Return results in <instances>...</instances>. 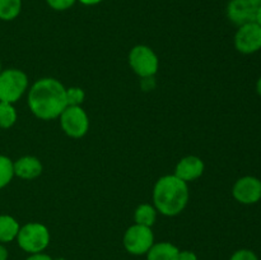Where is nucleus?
<instances>
[{
  "label": "nucleus",
  "mask_w": 261,
  "mask_h": 260,
  "mask_svg": "<svg viewBox=\"0 0 261 260\" xmlns=\"http://www.w3.org/2000/svg\"><path fill=\"white\" fill-rule=\"evenodd\" d=\"M249 2L251 3V4L254 5V7H256V8L261 7V0H249Z\"/></svg>",
  "instance_id": "28"
},
{
  "label": "nucleus",
  "mask_w": 261,
  "mask_h": 260,
  "mask_svg": "<svg viewBox=\"0 0 261 260\" xmlns=\"http://www.w3.org/2000/svg\"><path fill=\"white\" fill-rule=\"evenodd\" d=\"M76 0H46V4L56 12H64L73 7Z\"/></svg>",
  "instance_id": "20"
},
{
  "label": "nucleus",
  "mask_w": 261,
  "mask_h": 260,
  "mask_svg": "<svg viewBox=\"0 0 261 260\" xmlns=\"http://www.w3.org/2000/svg\"><path fill=\"white\" fill-rule=\"evenodd\" d=\"M157 209L153 204L143 203L137 206L134 212V222L137 224L145 227H152L157 219Z\"/></svg>",
  "instance_id": "15"
},
{
  "label": "nucleus",
  "mask_w": 261,
  "mask_h": 260,
  "mask_svg": "<svg viewBox=\"0 0 261 260\" xmlns=\"http://www.w3.org/2000/svg\"><path fill=\"white\" fill-rule=\"evenodd\" d=\"M76 2L81 3L82 5H86V7H94V5L101 4L103 0H76Z\"/></svg>",
  "instance_id": "24"
},
{
  "label": "nucleus",
  "mask_w": 261,
  "mask_h": 260,
  "mask_svg": "<svg viewBox=\"0 0 261 260\" xmlns=\"http://www.w3.org/2000/svg\"><path fill=\"white\" fill-rule=\"evenodd\" d=\"M255 22L261 27V7L256 9V17H255Z\"/></svg>",
  "instance_id": "26"
},
{
  "label": "nucleus",
  "mask_w": 261,
  "mask_h": 260,
  "mask_svg": "<svg viewBox=\"0 0 261 260\" xmlns=\"http://www.w3.org/2000/svg\"><path fill=\"white\" fill-rule=\"evenodd\" d=\"M28 91V75L17 68L0 71V101L13 103L19 101Z\"/></svg>",
  "instance_id": "4"
},
{
  "label": "nucleus",
  "mask_w": 261,
  "mask_h": 260,
  "mask_svg": "<svg viewBox=\"0 0 261 260\" xmlns=\"http://www.w3.org/2000/svg\"><path fill=\"white\" fill-rule=\"evenodd\" d=\"M28 107L37 119L55 120L68 106L66 87L58 79L41 78L28 89Z\"/></svg>",
  "instance_id": "1"
},
{
  "label": "nucleus",
  "mask_w": 261,
  "mask_h": 260,
  "mask_svg": "<svg viewBox=\"0 0 261 260\" xmlns=\"http://www.w3.org/2000/svg\"><path fill=\"white\" fill-rule=\"evenodd\" d=\"M178 260H198V256L194 251L190 250H182L178 254Z\"/></svg>",
  "instance_id": "22"
},
{
  "label": "nucleus",
  "mask_w": 261,
  "mask_h": 260,
  "mask_svg": "<svg viewBox=\"0 0 261 260\" xmlns=\"http://www.w3.org/2000/svg\"><path fill=\"white\" fill-rule=\"evenodd\" d=\"M13 168L14 176L27 181L40 177L43 171L42 162L35 155H23L17 161H13Z\"/></svg>",
  "instance_id": "12"
},
{
  "label": "nucleus",
  "mask_w": 261,
  "mask_h": 260,
  "mask_svg": "<svg viewBox=\"0 0 261 260\" xmlns=\"http://www.w3.org/2000/svg\"><path fill=\"white\" fill-rule=\"evenodd\" d=\"M18 120V112L14 105L0 101V127L9 129L14 126Z\"/></svg>",
  "instance_id": "17"
},
{
  "label": "nucleus",
  "mask_w": 261,
  "mask_h": 260,
  "mask_svg": "<svg viewBox=\"0 0 261 260\" xmlns=\"http://www.w3.org/2000/svg\"><path fill=\"white\" fill-rule=\"evenodd\" d=\"M3 69H2V61H0V71H2Z\"/></svg>",
  "instance_id": "30"
},
{
  "label": "nucleus",
  "mask_w": 261,
  "mask_h": 260,
  "mask_svg": "<svg viewBox=\"0 0 261 260\" xmlns=\"http://www.w3.org/2000/svg\"><path fill=\"white\" fill-rule=\"evenodd\" d=\"M256 9L257 8L254 7L249 0H229L227 5V17L233 24L240 27L255 22Z\"/></svg>",
  "instance_id": "11"
},
{
  "label": "nucleus",
  "mask_w": 261,
  "mask_h": 260,
  "mask_svg": "<svg viewBox=\"0 0 261 260\" xmlns=\"http://www.w3.org/2000/svg\"><path fill=\"white\" fill-rule=\"evenodd\" d=\"M234 47L245 55H250L261 48V27L256 22L240 25L234 35Z\"/></svg>",
  "instance_id": "8"
},
{
  "label": "nucleus",
  "mask_w": 261,
  "mask_h": 260,
  "mask_svg": "<svg viewBox=\"0 0 261 260\" xmlns=\"http://www.w3.org/2000/svg\"><path fill=\"white\" fill-rule=\"evenodd\" d=\"M125 250L132 255H145L154 244V235L152 227L140 226L134 223L125 231L122 239Z\"/></svg>",
  "instance_id": "7"
},
{
  "label": "nucleus",
  "mask_w": 261,
  "mask_h": 260,
  "mask_svg": "<svg viewBox=\"0 0 261 260\" xmlns=\"http://www.w3.org/2000/svg\"><path fill=\"white\" fill-rule=\"evenodd\" d=\"M18 246L28 254L43 252L50 245V231L40 222H30L20 226L17 236Z\"/></svg>",
  "instance_id": "3"
},
{
  "label": "nucleus",
  "mask_w": 261,
  "mask_h": 260,
  "mask_svg": "<svg viewBox=\"0 0 261 260\" xmlns=\"http://www.w3.org/2000/svg\"><path fill=\"white\" fill-rule=\"evenodd\" d=\"M25 260H53V257L45 252H37V254H30Z\"/></svg>",
  "instance_id": "23"
},
{
  "label": "nucleus",
  "mask_w": 261,
  "mask_h": 260,
  "mask_svg": "<svg viewBox=\"0 0 261 260\" xmlns=\"http://www.w3.org/2000/svg\"><path fill=\"white\" fill-rule=\"evenodd\" d=\"M86 99V92L81 87H69L66 88V102L68 106H82Z\"/></svg>",
  "instance_id": "19"
},
{
  "label": "nucleus",
  "mask_w": 261,
  "mask_h": 260,
  "mask_svg": "<svg viewBox=\"0 0 261 260\" xmlns=\"http://www.w3.org/2000/svg\"><path fill=\"white\" fill-rule=\"evenodd\" d=\"M204 170H205V165H204V161L200 157H198V155H186V157L181 158L177 162L173 175L189 184L201 177Z\"/></svg>",
  "instance_id": "10"
},
{
  "label": "nucleus",
  "mask_w": 261,
  "mask_h": 260,
  "mask_svg": "<svg viewBox=\"0 0 261 260\" xmlns=\"http://www.w3.org/2000/svg\"><path fill=\"white\" fill-rule=\"evenodd\" d=\"M14 177L13 161L8 155L0 154V190L9 185Z\"/></svg>",
  "instance_id": "18"
},
{
  "label": "nucleus",
  "mask_w": 261,
  "mask_h": 260,
  "mask_svg": "<svg viewBox=\"0 0 261 260\" xmlns=\"http://www.w3.org/2000/svg\"><path fill=\"white\" fill-rule=\"evenodd\" d=\"M8 257H9L8 249L4 246V244H0V260H8Z\"/></svg>",
  "instance_id": "25"
},
{
  "label": "nucleus",
  "mask_w": 261,
  "mask_h": 260,
  "mask_svg": "<svg viewBox=\"0 0 261 260\" xmlns=\"http://www.w3.org/2000/svg\"><path fill=\"white\" fill-rule=\"evenodd\" d=\"M229 260H259L257 259L256 254L251 250H247V249H241V250H237L236 252H233V255L231 256Z\"/></svg>",
  "instance_id": "21"
},
{
  "label": "nucleus",
  "mask_w": 261,
  "mask_h": 260,
  "mask_svg": "<svg viewBox=\"0 0 261 260\" xmlns=\"http://www.w3.org/2000/svg\"><path fill=\"white\" fill-rule=\"evenodd\" d=\"M20 224L9 214H0V244H8L17 239Z\"/></svg>",
  "instance_id": "14"
},
{
  "label": "nucleus",
  "mask_w": 261,
  "mask_h": 260,
  "mask_svg": "<svg viewBox=\"0 0 261 260\" xmlns=\"http://www.w3.org/2000/svg\"><path fill=\"white\" fill-rule=\"evenodd\" d=\"M232 195L245 205L256 204L261 199V180L255 176H244L234 183Z\"/></svg>",
  "instance_id": "9"
},
{
  "label": "nucleus",
  "mask_w": 261,
  "mask_h": 260,
  "mask_svg": "<svg viewBox=\"0 0 261 260\" xmlns=\"http://www.w3.org/2000/svg\"><path fill=\"white\" fill-rule=\"evenodd\" d=\"M53 260H66L65 257H56V259H53Z\"/></svg>",
  "instance_id": "29"
},
{
  "label": "nucleus",
  "mask_w": 261,
  "mask_h": 260,
  "mask_svg": "<svg viewBox=\"0 0 261 260\" xmlns=\"http://www.w3.org/2000/svg\"><path fill=\"white\" fill-rule=\"evenodd\" d=\"M190 199L189 184L175 175H165L153 188V205L165 217H176L182 213Z\"/></svg>",
  "instance_id": "2"
},
{
  "label": "nucleus",
  "mask_w": 261,
  "mask_h": 260,
  "mask_svg": "<svg viewBox=\"0 0 261 260\" xmlns=\"http://www.w3.org/2000/svg\"><path fill=\"white\" fill-rule=\"evenodd\" d=\"M63 132L68 137L79 139L89 130V117L82 106H66L59 116Z\"/></svg>",
  "instance_id": "6"
},
{
  "label": "nucleus",
  "mask_w": 261,
  "mask_h": 260,
  "mask_svg": "<svg viewBox=\"0 0 261 260\" xmlns=\"http://www.w3.org/2000/svg\"><path fill=\"white\" fill-rule=\"evenodd\" d=\"M22 12V0H0V20H14Z\"/></svg>",
  "instance_id": "16"
},
{
  "label": "nucleus",
  "mask_w": 261,
  "mask_h": 260,
  "mask_svg": "<svg viewBox=\"0 0 261 260\" xmlns=\"http://www.w3.org/2000/svg\"><path fill=\"white\" fill-rule=\"evenodd\" d=\"M256 91H257V94L261 97V76L259 79H257V83H256Z\"/></svg>",
  "instance_id": "27"
},
{
  "label": "nucleus",
  "mask_w": 261,
  "mask_h": 260,
  "mask_svg": "<svg viewBox=\"0 0 261 260\" xmlns=\"http://www.w3.org/2000/svg\"><path fill=\"white\" fill-rule=\"evenodd\" d=\"M180 250L176 245L163 241L153 244L149 251L147 252V260H178Z\"/></svg>",
  "instance_id": "13"
},
{
  "label": "nucleus",
  "mask_w": 261,
  "mask_h": 260,
  "mask_svg": "<svg viewBox=\"0 0 261 260\" xmlns=\"http://www.w3.org/2000/svg\"><path fill=\"white\" fill-rule=\"evenodd\" d=\"M129 65L140 78H152L160 69V59L148 45H137L129 53Z\"/></svg>",
  "instance_id": "5"
}]
</instances>
